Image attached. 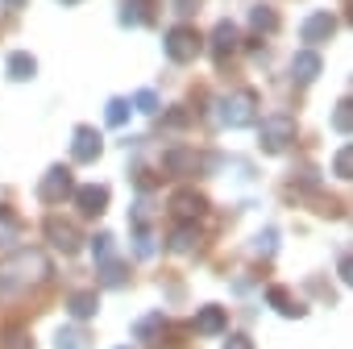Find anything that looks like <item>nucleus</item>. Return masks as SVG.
<instances>
[{"instance_id": "f257e3e1", "label": "nucleus", "mask_w": 353, "mask_h": 349, "mask_svg": "<svg viewBox=\"0 0 353 349\" xmlns=\"http://www.w3.org/2000/svg\"><path fill=\"white\" fill-rule=\"evenodd\" d=\"M50 279V258L42 250H17L13 258L0 262V291L13 295V291H26V287H38Z\"/></svg>"}, {"instance_id": "f03ea898", "label": "nucleus", "mask_w": 353, "mask_h": 349, "mask_svg": "<svg viewBox=\"0 0 353 349\" xmlns=\"http://www.w3.org/2000/svg\"><path fill=\"white\" fill-rule=\"evenodd\" d=\"M216 121L229 125V129H245V125H254V121H258V96H254L250 88L221 96V100H216Z\"/></svg>"}, {"instance_id": "7ed1b4c3", "label": "nucleus", "mask_w": 353, "mask_h": 349, "mask_svg": "<svg viewBox=\"0 0 353 349\" xmlns=\"http://www.w3.org/2000/svg\"><path fill=\"white\" fill-rule=\"evenodd\" d=\"M162 50H166L170 63H196V54L204 50V38H200L196 26H174V30H166Z\"/></svg>"}, {"instance_id": "20e7f679", "label": "nucleus", "mask_w": 353, "mask_h": 349, "mask_svg": "<svg viewBox=\"0 0 353 349\" xmlns=\"http://www.w3.org/2000/svg\"><path fill=\"white\" fill-rule=\"evenodd\" d=\"M258 137H262V150H266V154H283V150L295 141V117H291V112H270V117H262Z\"/></svg>"}, {"instance_id": "39448f33", "label": "nucleus", "mask_w": 353, "mask_h": 349, "mask_svg": "<svg viewBox=\"0 0 353 349\" xmlns=\"http://www.w3.org/2000/svg\"><path fill=\"white\" fill-rule=\"evenodd\" d=\"M71 192H75L71 166H50V170L42 174V183H38V200H42V204H63Z\"/></svg>"}, {"instance_id": "423d86ee", "label": "nucleus", "mask_w": 353, "mask_h": 349, "mask_svg": "<svg viewBox=\"0 0 353 349\" xmlns=\"http://www.w3.org/2000/svg\"><path fill=\"white\" fill-rule=\"evenodd\" d=\"M204 166H208V158L196 154V150H188V146H170L162 154V170L166 174H200Z\"/></svg>"}, {"instance_id": "0eeeda50", "label": "nucleus", "mask_w": 353, "mask_h": 349, "mask_svg": "<svg viewBox=\"0 0 353 349\" xmlns=\"http://www.w3.org/2000/svg\"><path fill=\"white\" fill-rule=\"evenodd\" d=\"M170 212L179 217L183 225H196V221L208 212V200H204L200 192H192V188H179V192L170 196Z\"/></svg>"}, {"instance_id": "6e6552de", "label": "nucleus", "mask_w": 353, "mask_h": 349, "mask_svg": "<svg viewBox=\"0 0 353 349\" xmlns=\"http://www.w3.org/2000/svg\"><path fill=\"white\" fill-rule=\"evenodd\" d=\"M100 154H104V137L92 125H75V133H71V158L75 162H96Z\"/></svg>"}, {"instance_id": "1a4fd4ad", "label": "nucleus", "mask_w": 353, "mask_h": 349, "mask_svg": "<svg viewBox=\"0 0 353 349\" xmlns=\"http://www.w3.org/2000/svg\"><path fill=\"white\" fill-rule=\"evenodd\" d=\"M336 34V17L328 13V9H316L303 26H299V38L307 42V46H320V42H328Z\"/></svg>"}, {"instance_id": "9d476101", "label": "nucleus", "mask_w": 353, "mask_h": 349, "mask_svg": "<svg viewBox=\"0 0 353 349\" xmlns=\"http://www.w3.org/2000/svg\"><path fill=\"white\" fill-rule=\"evenodd\" d=\"M46 241H50L54 250H63V254H75L83 237H79V229H75L71 221H63V217H50V221H46Z\"/></svg>"}, {"instance_id": "9b49d317", "label": "nucleus", "mask_w": 353, "mask_h": 349, "mask_svg": "<svg viewBox=\"0 0 353 349\" xmlns=\"http://www.w3.org/2000/svg\"><path fill=\"white\" fill-rule=\"evenodd\" d=\"M71 200H75V208H79L83 217H100V212L108 208V188H100V183H83V188L71 192Z\"/></svg>"}, {"instance_id": "f8f14e48", "label": "nucleus", "mask_w": 353, "mask_h": 349, "mask_svg": "<svg viewBox=\"0 0 353 349\" xmlns=\"http://www.w3.org/2000/svg\"><path fill=\"white\" fill-rule=\"evenodd\" d=\"M192 328H196L200 337H221V332L229 328V316H225V308H221V303H204V308L196 312Z\"/></svg>"}, {"instance_id": "ddd939ff", "label": "nucleus", "mask_w": 353, "mask_h": 349, "mask_svg": "<svg viewBox=\"0 0 353 349\" xmlns=\"http://www.w3.org/2000/svg\"><path fill=\"white\" fill-rule=\"evenodd\" d=\"M320 71H324V63H320V54H316L312 46L291 54V79H295V83H312Z\"/></svg>"}, {"instance_id": "4468645a", "label": "nucleus", "mask_w": 353, "mask_h": 349, "mask_svg": "<svg viewBox=\"0 0 353 349\" xmlns=\"http://www.w3.org/2000/svg\"><path fill=\"white\" fill-rule=\"evenodd\" d=\"M237 42H241L237 26H233V21H216V30H212V59L225 63V59L237 50Z\"/></svg>"}, {"instance_id": "2eb2a0df", "label": "nucleus", "mask_w": 353, "mask_h": 349, "mask_svg": "<svg viewBox=\"0 0 353 349\" xmlns=\"http://www.w3.org/2000/svg\"><path fill=\"white\" fill-rule=\"evenodd\" d=\"M67 312H71V320H92L96 312H100V295L92 291V287H83V291H71V299H67Z\"/></svg>"}, {"instance_id": "dca6fc26", "label": "nucleus", "mask_w": 353, "mask_h": 349, "mask_svg": "<svg viewBox=\"0 0 353 349\" xmlns=\"http://www.w3.org/2000/svg\"><path fill=\"white\" fill-rule=\"evenodd\" d=\"M162 332H166V316H162V312H150V316H141V320L133 324V337H137V341H145L150 349H158Z\"/></svg>"}, {"instance_id": "f3484780", "label": "nucleus", "mask_w": 353, "mask_h": 349, "mask_svg": "<svg viewBox=\"0 0 353 349\" xmlns=\"http://www.w3.org/2000/svg\"><path fill=\"white\" fill-rule=\"evenodd\" d=\"M266 303H270V308H274L279 316H287V320H299V316H303L299 299H295V295H291L287 287H270V291H266Z\"/></svg>"}, {"instance_id": "a211bd4d", "label": "nucleus", "mask_w": 353, "mask_h": 349, "mask_svg": "<svg viewBox=\"0 0 353 349\" xmlns=\"http://www.w3.org/2000/svg\"><path fill=\"white\" fill-rule=\"evenodd\" d=\"M5 67H9V79H17V83H26V79L38 75V59H34L30 50H13Z\"/></svg>"}, {"instance_id": "6ab92c4d", "label": "nucleus", "mask_w": 353, "mask_h": 349, "mask_svg": "<svg viewBox=\"0 0 353 349\" xmlns=\"http://www.w3.org/2000/svg\"><path fill=\"white\" fill-rule=\"evenodd\" d=\"M54 349H92V337L83 324H67L54 332Z\"/></svg>"}, {"instance_id": "aec40b11", "label": "nucleus", "mask_w": 353, "mask_h": 349, "mask_svg": "<svg viewBox=\"0 0 353 349\" xmlns=\"http://www.w3.org/2000/svg\"><path fill=\"white\" fill-rule=\"evenodd\" d=\"M196 246H200V233H196V225H179V229L170 233V250H174V254H192Z\"/></svg>"}, {"instance_id": "412c9836", "label": "nucleus", "mask_w": 353, "mask_h": 349, "mask_svg": "<svg viewBox=\"0 0 353 349\" xmlns=\"http://www.w3.org/2000/svg\"><path fill=\"white\" fill-rule=\"evenodd\" d=\"M250 26H254L258 34H274V30H279V13H274L270 5H254V9H250Z\"/></svg>"}, {"instance_id": "4be33fe9", "label": "nucleus", "mask_w": 353, "mask_h": 349, "mask_svg": "<svg viewBox=\"0 0 353 349\" xmlns=\"http://www.w3.org/2000/svg\"><path fill=\"white\" fill-rule=\"evenodd\" d=\"M129 112H133V108H129V100H121V96H117V100H108V104H104V121H108V125H112V129H121V125H125V121H129Z\"/></svg>"}, {"instance_id": "5701e85b", "label": "nucleus", "mask_w": 353, "mask_h": 349, "mask_svg": "<svg viewBox=\"0 0 353 349\" xmlns=\"http://www.w3.org/2000/svg\"><path fill=\"white\" fill-rule=\"evenodd\" d=\"M17 233H21L17 217H13L9 208H0V246H13V241H17Z\"/></svg>"}, {"instance_id": "b1692460", "label": "nucleus", "mask_w": 353, "mask_h": 349, "mask_svg": "<svg viewBox=\"0 0 353 349\" xmlns=\"http://www.w3.org/2000/svg\"><path fill=\"white\" fill-rule=\"evenodd\" d=\"M332 129H336L341 137H349V129H353V104H349V100L336 104V112H332Z\"/></svg>"}, {"instance_id": "393cba45", "label": "nucleus", "mask_w": 353, "mask_h": 349, "mask_svg": "<svg viewBox=\"0 0 353 349\" xmlns=\"http://www.w3.org/2000/svg\"><path fill=\"white\" fill-rule=\"evenodd\" d=\"M332 174H336V179H353V150H349V146L336 150V158H332Z\"/></svg>"}, {"instance_id": "a878e982", "label": "nucleus", "mask_w": 353, "mask_h": 349, "mask_svg": "<svg viewBox=\"0 0 353 349\" xmlns=\"http://www.w3.org/2000/svg\"><path fill=\"white\" fill-rule=\"evenodd\" d=\"M100 283H104V287H121V283H125V266L104 258V262H100Z\"/></svg>"}, {"instance_id": "bb28decb", "label": "nucleus", "mask_w": 353, "mask_h": 349, "mask_svg": "<svg viewBox=\"0 0 353 349\" xmlns=\"http://www.w3.org/2000/svg\"><path fill=\"white\" fill-rule=\"evenodd\" d=\"M145 13H141V0H125L121 5V26H141Z\"/></svg>"}, {"instance_id": "cd10ccee", "label": "nucleus", "mask_w": 353, "mask_h": 349, "mask_svg": "<svg viewBox=\"0 0 353 349\" xmlns=\"http://www.w3.org/2000/svg\"><path fill=\"white\" fill-rule=\"evenodd\" d=\"M133 108H137V112H145V117H154V112H158V96H154L150 88H141V92L133 96Z\"/></svg>"}, {"instance_id": "c85d7f7f", "label": "nucleus", "mask_w": 353, "mask_h": 349, "mask_svg": "<svg viewBox=\"0 0 353 349\" xmlns=\"http://www.w3.org/2000/svg\"><path fill=\"white\" fill-rule=\"evenodd\" d=\"M274 241H279V233H274V229H262V233H258V241H254V254L270 258V254H274Z\"/></svg>"}, {"instance_id": "c756f323", "label": "nucleus", "mask_w": 353, "mask_h": 349, "mask_svg": "<svg viewBox=\"0 0 353 349\" xmlns=\"http://www.w3.org/2000/svg\"><path fill=\"white\" fill-rule=\"evenodd\" d=\"M108 250H112V233H96V237H92V254H96V262H104Z\"/></svg>"}, {"instance_id": "7c9ffc66", "label": "nucleus", "mask_w": 353, "mask_h": 349, "mask_svg": "<svg viewBox=\"0 0 353 349\" xmlns=\"http://www.w3.org/2000/svg\"><path fill=\"white\" fill-rule=\"evenodd\" d=\"M137 254H141V258H150V254H154V237H150L145 229H137Z\"/></svg>"}, {"instance_id": "2f4dec72", "label": "nucleus", "mask_w": 353, "mask_h": 349, "mask_svg": "<svg viewBox=\"0 0 353 349\" xmlns=\"http://www.w3.org/2000/svg\"><path fill=\"white\" fill-rule=\"evenodd\" d=\"M225 349H254V341H250L245 332H229V341H225Z\"/></svg>"}, {"instance_id": "473e14b6", "label": "nucleus", "mask_w": 353, "mask_h": 349, "mask_svg": "<svg viewBox=\"0 0 353 349\" xmlns=\"http://www.w3.org/2000/svg\"><path fill=\"white\" fill-rule=\"evenodd\" d=\"M336 270H341V283H353V262H349V258H341Z\"/></svg>"}, {"instance_id": "72a5a7b5", "label": "nucleus", "mask_w": 353, "mask_h": 349, "mask_svg": "<svg viewBox=\"0 0 353 349\" xmlns=\"http://www.w3.org/2000/svg\"><path fill=\"white\" fill-rule=\"evenodd\" d=\"M5 349H34V341H30V337H21V332H17V337H9V345H5Z\"/></svg>"}, {"instance_id": "f704fd0d", "label": "nucleus", "mask_w": 353, "mask_h": 349, "mask_svg": "<svg viewBox=\"0 0 353 349\" xmlns=\"http://www.w3.org/2000/svg\"><path fill=\"white\" fill-rule=\"evenodd\" d=\"M196 5H200V0H179V13H192Z\"/></svg>"}, {"instance_id": "c9c22d12", "label": "nucleus", "mask_w": 353, "mask_h": 349, "mask_svg": "<svg viewBox=\"0 0 353 349\" xmlns=\"http://www.w3.org/2000/svg\"><path fill=\"white\" fill-rule=\"evenodd\" d=\"M5 5H21V0H5Z\"/></svg>"}, {"instance_id": "e433bc0d", "label": "nucleus", "mask_w": 353, "mask_h": 349, "mask_svg": "<svg viewBox=\"0 0 353 349\" xmlns=\"http://www.w3.org/2000/svg\"><path fill=\"white\" fill-rule=\"evenodd\" d=\"M63 5H79V0H63Z\"/></svg>"}]
</instances>
